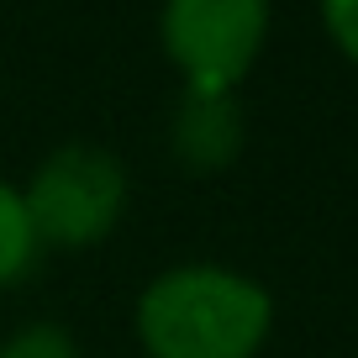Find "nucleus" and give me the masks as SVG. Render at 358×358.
I'll return each instance as SVG.
<instances>
[{"label": "nucleus", "instance_id": "4", "mask_svg": "<svg viewBox=\"0 0 358 358\" xmlns=\"http://www.w3.org/2000/svg\"><path fill=\"white\" fill-rule=\"evenodd\" d=\"M243 106L237 95H216V90H179V106L169 116V153L185 174H222L243 153Z\"/></svg>", "mask_w": 358, "mask_h": 358}, {"label": "nucleus", "instance_id": "5", "mask_svg": "<svg viewBox=\"0 0 358 358\" xmlns=\"http://www.w3.org/2000/svg\"><path fill=\"white\" fill-rule=\"evenodd\" d=\"M37 253H43V243H37V227H32V216H27L22 185L0 179V290L22 285L27 274H32Z\"/></svg>", "mask_w": 358, "mask_h": 358}, {"label": "nucleus", "instance_id": "2", "mask_svg": "<svg viewBox=\"0 0 358 358\" xmlns=\"http://www.w3.org/2000/svg\"><path fill=\"white\" fill-rule=\"evenodd\" d=\"M27 216L43 248H95L122 227L132 185L127 164L101 143H58L37 158L32 179L22 185Z\"/></svg>", "mask_w": 358, "mask_h": 358}, {"label": "nucleus", "instance_id": "3", "mask_svg": "<svg viewBox=\"0 0 358 358\" xmlns=\"http://www.w3.org/2000/svg\"><path fill=\"white\" fill-rule=\"evenodd\" d=\"M274 0H164L158 48L185 90L237 95L268 48Z\"/></svg>", "mask_w": 358, "mask_h": 358}, {"label": "nucleus", "instance_id": "6", "mask_svg": "<svg viewBox=\"0 0 358 358\" xmlns=\"http://www.w3.org/2000/svg\"><path fill=\"white\" fill-rule=\"evenodd\" d=\"M0 358H85L79 353V337L58 322H27L16 327L6 343H0Z\"/></svg>", "mask_w": 358, "mask_h": 358}, {"label": "nucleus", "instance_id": "1", "mask_svg": "<svg viewBox=\"0 0 358 358\" xmlns=\"http://www.w3.org/2000/svg\"><path fill=\"white\" fill-rule=\"evenodd\" d=\"M274 295L232 264H174L137 290L132 337L143 358H258L274 337Z\"/></svg>", "mask_w": 358, "mask_h": 358}, {"label": "nucleus", "instance_id": "7", "mask_svg": "<svg viewBox=\"0 0 358 358\" xmlns=\"http://www.w3.org/2000/svg\"><path fill=\"white\" fill-rule=\"evenodd\" d=\"M322 11V32L332 37V48L358 69V0H316Z\"/></svg>", "mask_w": 358, "mask_h": 358}]
</instances>
